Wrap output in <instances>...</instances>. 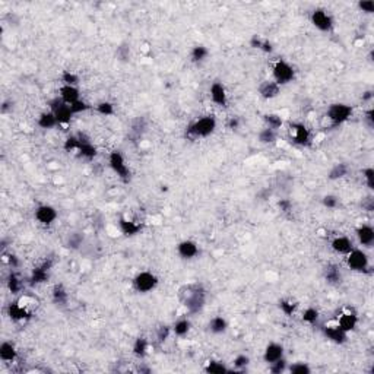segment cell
<instances>
[{"label": "cell", "instance_id": "1", "mask_svg": "<svg viewBox=\"0 0 374 374\" xmlns=\"http://www.w3.org/2000/svg\"><path fill=\"white\" fill-rule=\"evenodd\" d=\"M179 298L183 307L190 314H197L205 309L206 304V289L199 282L186 284L179 289Z\"/></svg>", "mask_w": 374, "mask_h": 374}, {"label": "cell", "instance_id": "2", "mask_svg": "<svg viewBox=\"0 0 374 374\" xmlns=\"http://www.w3.org/2000/svg\"><path fill=\"white\" fill-rule=\"evenodd\" d=\"M216 119L212 114H206L202 116L199 119H196L194 121H192L187 127H186V137L189 140H199V139H205L208 136H210L215 130H216Z\"/></svg>", "mask_w": 374, "mask_h": 374}, {"label": "cell", "instance_id": "3", "mask_svg": "<svg viewBox=\"0 0 374 374\" xmlns=\"http://www.w3.org/2000/svg\"><path fill=\"white\" fill-rule=\"evenodd\" d=\"M352 113H354V110L349 104L335 103L328 107L325 119L328 120L329 127H338V126H342L344 123H346L351 119Z\"/></svg>", "mask_w": 374, "mask_h": 374}, {"label": "cell", "instance_id": "4", "mask_svg": "<svg viewBox=\"0 0 374 374\" xmlns=\"http://www.w3.org/2000/svg\"><path fill=\"white\" fill-rule=\"evenodd\" d=\"M31 303H34L31 297H28V295L21 297L19 300H16L8 306V316L14 322H25V320L31 319L32 317Z\"/></svg>", "mask_w": 374, "mask_h": 374}, {"label": "cell", "instance_id": "5", "mask_svg": "<svg viewBox=\"0 0 374 374\" xmlns=\"http://www.w3.org/2000/svg\"><path fill=\"white\" fill-rule=\"evenodd\" d=\"M295 79V69L284 59H278L272 64V81H275L279 87L291 84Z\"/></svg>", "mask_w": 374, "mask_h": 374}, {"label": "cell", "instance_id": "6", "mask_svg": "<svg viewBox=\"0 0 374 374\" xmlns=\"http://www.w3.org/2000/svg\"><path fill=\"white\" fill-rule=\"evenodd\" d=\"M108 165L113 170V173L123 181V183H129L132 179V173L130 168L127 165V161L124 158V155L120 151H113L108 155Z\"/></svg>", "mask_w": 374, "mask_h": 374}, {"label": "cell", "instance_id": "7", "mask_svg": "<svg viewBox=\"0 0 374 374\" xmlns=\"http://www.w3.org/2000/svg\"><path fill=\"white\" fill-rule=\"evenodd\" d=\"M288 136L292 143L298 146H310L312 145V132L301 121H292L288 124Z\"/></svg>", "mask_w": 374, "mask_h": 374}, {"label": "cell", "instance_id": "8", "mask_svg": "<svg viewBox=\"0 0 374 374\" xmlns=\"http://www.w3.org/2000/svg\"><path fill=\"white\" fill-rule=\"evenodd\" d=\"M158 276L154 272L142 270L133 278V288L139 294H148L152 292L158 286Z\"/></svg>", "mask_w": 374, "mask_h": 374}, {"label": "cell", "instance_id": "9", "mask_svg": "<svg viewBox=\"0 0 374 374\" xmlns=\"http://www.w3.org/2000/svg\"><path fill=\"white\" fill-rule=\"evenodd\" d=\"M48 107H50V111L54 114V117H56L59 126H67V124L72 121V117L75 116L73 111H72V108H70V105L66 104L64 101H61L59 97L50 100Z\"/></svg>", "mask_w": 374, "mask_h": 374}, {"label": "cell", "instance_id": "10", "mask_svg": "<svg viewBox=\"0 0 374 374\" xmlns=\"http://www.w3.org/2000/svg\"><path fill=\"white\" fill-rule=\"evenodd\" d=\"M346 266L354 270V272H367L370 269V257L368 254L361 250V249H352L348 254H346Z\"/></svg>", "mask_w": 374, "mask_h": 374}, {"label": "cell", "instance_id": "11", "mask_svg": "<svg viewBox=\"0 0 374 374\" xmlns=\"http://www.w3.org/2000/svg\"><path fill=\"white\" fill-rule=\"evenodd\" d=\"M310 21H312L313 27L322 32H330L335 25L332 15L326 9H322V8H317L312 12Z\"/></svg>", "mask_w": 374, "mask_h": 374}, {"label": "cell", "instance_id": "12", "mask_svg": "<svg viewBox=\"0 0 374 374\" xmlns=\"http://www.w3.org/2000/svg\"><path fill=\"white\" fill-rule=\"evenodd\" d=\"M51 268H53V260L51 259H47L44 262H41L38 266H35L30 275V285L34 286V285H41L44 282H47L50 279V272H51Z\"/></svg>", "mask_w": 374, "mask_h": 374}, {"label": "cell", "instance_id": "13", "mask_svg": "<svg viewBox=\"0 0 374 374\" xmlns=\"http://www.w3.org/2000/svg\"><path fill=\"white\" fill-rule=\"evenodd\" d=\"M34 216H35V221L40 224V225L50 227V225H53V224L56 222L59 215H57V210H56L54 206H51V205H40L35 209Z\"/></svg>", "mask_w": 374, "mask_h": 374}, {"label": "cell", "instance_id": "14", "mask_svg": "<svg viewBox=\"0 0 374 374\" xmlns=\"http://www.w3.org/2000/svg\"><path fill=\"white\" fill-rule=\"evenodd\" d=\"M322 330H323V335H325L330 342H333V344L344 345V344L348 341V333H346L342 328H339V325H338L335 320L326 323V325L322 328Z\"/></svg>", "mask_w": 374, "mask_h": 374}, {"label": "cell", "instance_id": "15", "mask_svg": "<svg viewBox=\"0 0 374 374\" xmlns=\"http://www.w3.org/2000/svg\"><path fill=\"white\" fill-rule=\"evenodd\" d=\"M209 98L218 107H227L228 105V94H227L225 85L219 81L212 82L209 87Z\"/></svg>", "mask_w": 374, "mask_h": 374}, {"label": "cell", "instance_id": "16", "mask_svg": "<svg viewBox=\"0 0 374 374\" xmlns=\"http://www.w3.org/2000/svg\"><path fill=\"white\" fill-rule=\"evenodd\" d=\"M79 136V149H78V155L87 161H92L98 151H97V146L91 142V139L85 135V133H78Z\"/></svg>", "mask_w": 374, "mask_h": 374}, {"label": "cell", "instance_id": "17", "mask_svg": "<svg viewBox=\"0 0 374 374\" xmlns=\"http://www.w3.org/2000/svg\"><path fill=\"white\" fill-rule=\"evenodd\" d=\"M335 322L339 325V328H342L346 333H349V332H352V330L357 329L359 320H358V314H357L354 310L346 309L345 312H342V313L335 319Z\"/></svg>", "mask_w": 374, "mask_h": 374}, {"label": "cell", "instance_id": "18", "mask_svg": "<svg viewBox=\"0 0 374 374\" xmlns=\"http://www.w3.org/2000/svg\"><path fill=\"white\" fill-rule=\"evenodd\" d=\"M177 254L184 260H192L199 254V246L193 240H183L177 244Z\"/></svg>", "mask_w": 374, "mask_h": 374}, {"label": "cell", "instance_id": "19", "mask_svg": "<svg viewBox=\"0 0 374 374\" xmlns=\"http://www.w3.org/2000/svg\"><path fill=\"white\" fill-rule=\"evenodd\" d=\"M284 354H285V349L281 344L278 342H270L266 345L265 351H263V361L269 365L281 358H284Z\"/></svg>", "mask_w": 374, "mask_h": 374}, {"label": "cell", "instance_id": "20", "mask_svg": "<svg viewBox=\"0 0 374 374\" xmlns=\"http://www.w3.org/2000/svg\"><path fill=\"white\" fill-rule=\"evenodd\" d=\"M59 98L61 101H64L66 104L72 105L76 101L81 100V91L78 87H72V85H61L59 88Z\"/></svg>", "mask_w": 374, "mask_h": 374}, {"label": "cell", "instance_id": "21", "mask_svg": "<svg viewBox=\"0 0 374 374\" xmlns=\"http://www.w3.org/2000/svg\"><path fill=\"white\" fill-rule=\"evenodd\" d=\"M330 247L332 250L336 253V254H342V256H346L352 249H354V243L349 237L346 236H336L332 243H330Z\"/></svg>", "mask_w": 374, "mask_h": 374}, {"label": "cell", "instance_id": "22", "mask_svg": "<svg viewBox=\"0 0 374 374\" xmlns=\"http://www.w3.org/2000/svg\"><path fill=\"white\" fill-rule=\"evenodd\" d=\"M259 95L263 98V100H273L276 98L279 94H281V87L272 81V79H268V81H263L260 85H259Z\"/></svg>", "mask_w": 374, "mask_h": 374}, {"label": "cell", "instance_id": "23", "mask_svg": "<svg viewBox=\"0 0 374 374\" xmlns=\"http://www.w3.org/2000/svg\"><path fill=\"white\" fill-rule=\"evenodd\" d=\"M358 243L364 247H371L374 243V228L370 225V224H362L359 225L355 231Z\"/></svg>", "mask_w": 374, "mask_h": 374}, {"label": "cell", "instance_id": "24", "mask_svg": "<svg viewBox=\"0 0 374 374\" xmlns=\"http://www.w3.org/2000/svg\"><path fill=\"white\" fill-rule=\"evenodd\" d=\"M119 230L123 236L126 237H133L137 236L142 231V224L127 219V218H120L119 219Z\"/></svg>", "mask_w": 374, "mask_h": 374}, {"label": "cell", "instance_id": "25", "mask_svg": "<svg viewBox=\"0 0 374 374\" xmlns=\"http://www.w3.org/2000/svg\"><path fill=\"white\" fill-rule=\"evenodd\" d=\"M16 358H18V349L14 342L5 341L0 344V359L3 362L12 364L16 361Z\"/></svg>", "mask_w": 374, "mask_h": 374}, {"label": "cell", "instance_id": "26", "mask_svg": "<svg viewBox=\"0 0 374 374\" xmlns=\"http://www.w3.org/2000/svg\"><path fill=\"white\" fill-rule=\"evenodd\" d=\"M323 276L326 282L330 285H339L342 282V272L336 263H329L323 270Z\"/></svg>", "mask_w": 374, "mask_h": 374}, {"label": "cell", "instance_id": "27", "mask_svg": "<svg viewBox=\"0 0 374 374\" xmlns=\"http://www.w3.org/2000/svg\"><path fill=\"white\" fill-rule=\"evenodd\" d=\"M51 300L56 306H66L69 301V294L63 284H56L51 289Z\"/></svg>", "mask_w": 374, "mask_h": 374}, {"label": "cell", "instance_id": "28", "mask_svg": "<svg viewBox=\"0 0 374 374\" xmlns=\"http://www.w3.org/2000/svg\"><path fill=\"white\" fill-rule=\"evenodd\" d=\"M227 329H228V322L225 320V317H222V316H213L208 322V330L212 335H221Z\"/></svg>", "mask_w": 374, "mask_h": 374}, {"label": "cell", "instance_id": "29", "mask_svg": "<svg viewBox=\"0 0 374 374\" xmlns=\"http://www.w3.org/2000/svg\"><path fill=\"white\" fill-rule=\"evenodd\" d=\"M250 47L252 48H254V50H259V51H262V53H266V54H269V53H272L273 51V45H272V43L269 41V40H266V38H263V37H260V35H253L252 38H250Z\"/></svg>", "mask_w": 374, "mask_h": 374}, {"label": "cell", "instance_id": "30", "mask_svg": "<svg viewBox=\"0 0 374 374\" xmlns=\"http://www.w3.org/2000/svg\"><path fill=\"white\" fill-rule=\"evenodd\" d=\"M85 241V236L81 231H73L66 239V247L70 250H79Z\"/></svg>", "mask_w": 374, "mask_h": 374}, {"label": "cell", "instance_id": "31", "mask_svg": "<svg viewBox=\"0 0 374 374\" xmlns=\"http://www.w3.org/2000/svg\"><path fill=\"white\" fill-rule=\"evenodd\" d=\"M6 286H8V289H9L12 294H19V292L24 289V282H22L21 276H19L15 270H12V272L9 273L8 279H6Z\"/></svg>", "mask_w": 374, "mask_h": 374}, {"label": "cell", "instance_id": "32", "mask_svg": "<svg viewBox=\"0 0 374 374\" xmlns=\"http://www.w3.org/2000/svg\"><path fill=\"white\" fill-rule=\"evenodd\" d=\"M133 355L137 357V358H145L148 355V351H149V341L143 336H139L135 342H133Z\"/></svg>", "mask_w": 374, "mask_h": 374}, {"label": "cell", "instance_id": "33", "mask_svg": "<svg viewBox=\"0 0 374 374\" xmlns=\"http://www.w3.org/2000/svg\"><path fill=\"white\" fill-rule=\"evenodd\" d=\"M173 333L179 338H184L189 335L190 332V328H192V323L187 317H183V319H179L173 326Z\"/></svg>", "mask_w": 374, "mask_h": 374}, {"label": "cell", "instance_id": "34", "mask_svg": "<svg viewBox=\"0 0 374 374\" xmlns=\"http://www.w3.org/2000/svg\"><path fill=\"white\" fill-rule=\"evenodd\" d=\"M37 124L41 127V129H53V127H56V126H59V123H57V120H56V117H54V114L48 110V111H44V113H41L40 116H38V120H37Z\"/></svg>", "mask_w": 374, "mask_h": 374}, {"label": "cell", "instance_id": "35", "mask_svg": "<svg viewBox=\"0 0 374 374\" xmlns=\"http://www.w3.org/2000/svg\"><path fill=\"white\" fill-rule=\"evenodd\" d=\"M349 173V167L345 164V163H339V164H335L330 170H329V174H328V179L335 181V180H341L344 177H346Z\"/></svg>", "mask_w": 374, "mask_h": 374}, {"label": "cell", "instance_id": "36", "mask_svg": "<svg viewBox=\"0 0 374 374\" xmlns=\"http://www.w3.org/2000/svg\"><path fill=\"white\" fill-rule=\"evenodd\" d=\"M205 371L209 373V374H224V373H230V368L222 361L209 359L205 365Z\"/></svg>", "mask_w": 374, "mask_h": 374}, {"label": "cell", "instance_id": "37", "mask_svg": "<svg viewBox=\"0 0 374 374\" xmlns=\"http://www.w3.org/2000/svg\"><path fill=\"white\" fill-rule=\"evenodd\" d=\"M263 121H265V124H266L268 129H272V130H276V132L284 126L282 117H281L279 114H276V113H268V114H265V116H263Z\"/></svg>", "mask_w": 374, "mask_h": 374}, {"label": "cell", "instance_id": "38", "mask_svg": "<svg viewBox=\"0 0 374 374\" xmlns=\"http://www.w3.org/2000/svg\"><path fill=\"white\" fill-rule=\"evenodd\" d=\"M208 57H209V50H208V47H205V45H202V44L194 45V47L192 48V51H190V59H192L193 63H202V61H205Z\"/></svg>", "mask_w": 374, "mask_h": 374}, {"label": "cell", "instance_id": "39", "mask_svg": "<svg viewBox=\"0 0 374 374\" xmlns=\"http://www.w3.org/2000/svg\"><path fill=\"white\" fill-rule=\"evenodd\" d=\"M257 139H259V142L263 143V145H272V143H275V142L278 140V132L265 127L263 130L259 132Z\"/></svg>", "mask_w": 374, "mask_h": 374}, {"label": "cell", "instance_id": "40", "mask_svg": "<svg viewBox=\"0 0 374 374\" xmlns=\"http://www.w3.org/2000/svg\"><path fill=\"white\" fill-rule=\"evenodd\" d=\"M297 303L294 300H291V298H282V300H279V309L281 312L286 316V317H292L297 312Z\"/></svg>", "mask_w": 374, "mask_h": 374}, {"label": "cell", "instance_id": "41", "mask_svg": "<svg viewBox=\"0 0 374 374\" xmlns=\"http://www.w3.org/2000/svg\"><path fill=\"white\" fill-rule=\"evenodd\" d=\"M319 316H320V313H319V310H317L316 307H307V309L303 312V314H301V320H303L304 323L313 326V325L317 323Z\"/></svg>", "mask_w": 374, "mask_h": 374}, {"label": "cell", "instance_id": "42", "mask_svg": "<svg viewBox=\"0 0 374 374\" xmlns=\"http://www.w3.org/2000/svg\"><path fill=\"white\" fill-rule=\"evenodd\" d=\"M61 85H72V87H78L79 85V75H76L75 72L70 70H64L61 73Z\"/></svg>", "mask_w": 374, "mask_h": 374}, {"label": "cell", "instance_id": "43", "mask_svg": "<svg viewBox=\"0 0 374 374\" xmlns=\"http://www.w3.org/2000/svg\"><path fill=\"white\" fill-rule=\"evenodd\" d=\"M63 149L66 152H78L79 149V136L78 135H70L66 137L63 143Z\"/></svg>", "mask_w": 374, "mask_h": 374}, {"label": "cell", "instance_id": "44", "mask_svg": "<svg viewBox=\"0 0 374 374\" xmlns=\"http://www.w3.org/2000/svg\"><path fill=\"white\" fill-rule=\"evenodd\" d=\"M95 110L98 114L104 116V117H110L116 113V108H114V104L110 103V101H101L95 105Z\"/></svg>", "mask_w": 374, "mask_h": 374}, {"label": "cell", "instance_id": "45", "mask_svg": "<svg viewBox=\"0 0 374 374\" xmlns=\"http://www.w3.org/2000/svg\"><path fill=\"white\" fill-rule=\"evenodd\" d=\"M288 371L291 374H310L312 373V367L307 362L298 361V362H294L292 365H289Z\"/></svg>", "mask_w": 374, "mask_h": 374}, {"label": "cell", "instance_id": "46", "mask_svg": "<svg viewBox=\"0 0 374 374\" xmlns=\"http://www.w3.org/2000/svg\"><path fill=\"white\" fill-rule=\"evenodd\" d=\"M250 364V357L246 354H239L236 355V358L233 359V365L237 371H243L247 368V365Z\"/></svg>", "mask_w": 374, "mask_h": 374}, {"label": "cell", "instance_id": "47", "mask_svg": "<svg viewBox=\"0 0 374 374\" xmlns=\"http://www.w3.org/2000/svg\"><path fill=\"white\" fill-rule=\"evenodd\" d=\"M286 370H288V362H286L285 357L278 359V361H275V362H272V364H269V371L273 373V374H281V373H284Z\"/></svg>", "mask_w": 374, "mask_h": 374}, {"label": "cell", "instance_id": "48", "mask_svg": "<svg viewBox=\"0 0 374 374\" xmlns=\"http://www.w3.org/2000/svg\"><path fill=\"white\" fill-rule=\"evenodd\" d=\"M171 333H173V328H170L167 325H163V326H160L157 329V341L160 344H163V342H165L171 336Z\"/></svg>", "mask_w": 374, "mask_h": 374}, {"label": "cell", "instance_id": "49", "mask_svg": "<svg viewBox=\"0 0 374 374\" xmlns=\"http://www.w3.org/2000/svg\"><path fill=\"white\" fill-rule=\"evenodd\" d=\"M362 179H364V183L367 184V187L370 190H374V170L371 167H367L362 170Z\"/></svg>", "mask_w": 374, "mask_h": 374}, {"label": "cell", "instance_id": "50", "mask_svg": "<svg viewBox=\"0 0 374 374\" xmlns=\"http://www.w3.org/2000/svg\"><path fill=\"white\" fill-rule=\"evenodd\" d=\"M322 205L328 209H336L339 205V197L335 194H325L322 199Z\"/></svg>", "mask_w": 374, "mask_h": 374}, {"label": "cell", "instance_id": "51", "mask_svg": "<svg viewBox=\"0 0 374 374\" xmlns=\"http://www.w3.org/2000/svg\"><path fill=\"white\" fill-rule=\"evenodd\" d=\"M3 262L12 269V270H15V269H18L19 266H21V260H19V257L16 256V254H6V253H3Z\"/></svg>", "mask_w": 374, "mask_h": 374}, {"label": "cell", "instance_id": "52", "mask_svg": "<svg viewBox=\"0 0 374 374\" xmlns=\"http://www.w3.org/2000/svg\"><path fill=\"white\" fill-rule=\"evenodd\" d=\"M70 108H72L73 114H81V113H85V111L91 110V105H90L87 101L79 100V101H76L75 104H72V105H70Z\"/></svg>", "mask_w": 374, "mask_h": 374}, {"label": "cell", "instance_id": "53", "mask_svg": "<svg viewBox=\"0 0 374 374\" xmlns=\"http://www.w3.org/2000/svg\"><path fill=\"white\" fill-rule=\"evenodd\" d=\"M358 9L364 14H373L374 12V2L373 0H359Z\"/></svg>", "mask_w": 374, "mask_h": 374}, {"label": "cell", "instance_id": "54", "mask_svg": "<svg viewBox=\"0 0 374 374\" xmlns=\"http://www.w3.org/2000/svg\"><path fill=\"white\" fill-rule=\"evenodd\" d=\"M145 127H146V121H145V119H137V120H135L133 121V127H132V130H133V133L136 135V136H140L143 132H145Z\"/></svg>", "mask_w": 374, "mask_h": 374}, {"label": "cell", "instance_id": "55", "mask_svg": "<svg viewBox=\"0 0 374 374\" xmlns=\"http://www.w3.org/2000/svg\"><path fill=\"white\" fill-rule=\"evenodd\" d=\"M278 208L281 209V212L288 213V212L292 210V202H291L289 199H281V200L278 202Z\"/></svg>", "mask_w": 374, "mask_h": 374}, {"label": "cell", "instance_id": "56", "mask_svg": "<svg viewBox=\"0 0 374 374\" xmlns=\"http://www.w3.org/2000/svg\"><path fill=\"white\" fill-rule=\"evenodd\" d=\"M364 123H365L370 129H373V126H374V110H373V108H368V110L365 111V114H364Z\"/></svg>", "mask_w": 374, "mask_h": 374}, {"label": "cell", "instance_id": "57", "mask_svg": "<svg viewBox=\"0 0 374 374\" xmlns=\"http://www.w3.org/2000/svg\"><path fill=\"white\" fill-rule=\"evenodd\" d=\"M240 124H241V120H240V117H237V116L230 117V119H228V121H227V127H228V129H231V130L239 129V127H240Z\"/></svg>", "mask_w": 374, "mask_h": 374}, {"label": "cell", "instance_id": "58", "mask_svg": "<svg viewBox=\"0 0 374 374\" xmlns=\"http://www.w3.org/2000/svg\"><path fill=\"white\" fill-rule=\"evenodd\" d=\"M361 206H362L367 212H373V210H374V199H373L371 196H368V197L361 203Z\"/></svg>", "mask_w": 374, "mask_h": 374}, {"label": "cell", "instance_id": "59", "mask_svg": "<svg viewBox=\"0 0 374 374\" xmlns=\"http://www.w3.org/2000/svg\"><path fill=\"white\" fill-rule=\"evenodd\" d=\"M117 54H119V57H120L121 60H126V59H129V56H130V48L126 47V45H121V47H119Z\"/></svg>", "mask_w": 374, "mask_h": 374}, {"label": "cell", "instance_id": "60", "mask_svg": "<svg viewBox=\"0 0 374 374\" xmlns=\"http://www.w3.org/2000/svg\"><path fill=\"white\" fill-rule=\"evenodd\" d=\"M371 98H373V92L371 91H365L362 94V101H371Z\"/></svg>", "mask_w": 374, "mask_h": 374}]
</instances>
